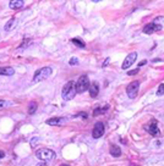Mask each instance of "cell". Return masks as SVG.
<instances>
[{
    "mask_svg": "<svg viewBox=\"0 0 164 166\" xmlns=\"http://www.w3.org/2000/svg\"><path fill=\"white\" fill-rule=\"evenodd\" d=\"M77 91H76V83L73 81H69L66 85L62 87V91H61V97L65 102H69L71 99L75 98Z\"/></svg>",
    "mask_w": 164,
    "mask_h": 166,
    "instance_id": "cell-1",
    "label": "cell"
},
{
    "mask_svg": "<svg viewBox=\"0 0 164 166\" xmlns=\"http://www.w3.org/2000/svg\"><path fill=\"white\" fill-rule=\"evenodd\" d=\"M52 73H53V68H52V67H49V66L42 67V68H39V70L36 71L32 82H33V83H37V82H41V81H43V79H47Z\"/></svg>",
    "mask_w": 164,
    "mask_h": 166,
    "instance_id": "cell-2",
    "label": "cell"
},
{
    "mask_svg": "<svg viewBox=\"0 0 164 166\" xmlns=\"http://www.w3.org/2000/svg\"><path fill=\"white\" fill-rule=\"evenodd\" d=\"M36 156L39 159V160H43V161H50L53 159H55L56 154L54 150L52 149H48V148H41L36 151Z\"/></svg>",
    "mask_w": 164,
    "mask_h": 166,
    "instance_id": "cell-3",
    "label": "cell"
},
{
    "mask_svg": "<svg viewBox=\"0 0 164 166\" xmlns=\"http://www.w3.org/2000/svg\"><path fill=\"white\" fill-rule=\"evenodd\" d=\"M90 87H91V85H90V79H88L87 74H82L77 79V82H76V91H77V93H85L86 91L90 89Z\"/></svg>",
    "mask_w": 164,
    "mask_h": 166,
    "instance_id": "cell-4",
    "label": "cell"
},
{
    "mask_svg": "<svg viewBox=\"0 0 164 166\" xmlns=\"http://www.w3.org/2000/svg\"><path fill=\"white\" fill-rule=\"evenodd\" d=\"M138 89H140V82L138 81H134L131 82L130 85L126 87V93H127V97L134 99L137 97L138 94Z\"/></svg>",
    "mask_w": 164,
    "mask_h": 166,
    "instance_id": "cell-5",
    "label": "cell"
},
{
    "mask_svg": "<svg viewBox=\"0 0 164 166\" xmlns=\"http://www.w3.org/2000/svg\"><path fill=\"white\" fill-rule=\"evenodd\" d=\"M104 131H105V127H104V123L103 122H97L93 127V131H92V137L94 139H98L101 138L103 134H104Z\"/></svg>",
    "mask_w": 164,
    "mask_h": 166,
    "instance_id": "cell-6",
    "label": "cell"
},
{
    "mask_svg": "<svg viewBox=\"0 0 164 166\" xmlns=\"http://www.w3.org/2000/svg\"><path fill=\"white\" fill-rule=\"evenodd\" d=\"M136 59H137V53H136V51L130 53V54L125 57V60H124V62H123V65H121V68L126 70V68L131 67V66L134 65V62L136 61Z\"/></svg>",
    "mask_w": 164,
    "mask_h": 166,
    "instance_id": "cell-7",
    "label": "cell"
},
{
    "mask_svg": "<svg viewBox=\"0 0 164 166\" xmlns=\"http://www.w3.org/2000/svg\"><path fill=\"white\" fill-rule=\"evenodd\" d=\"M144 130L152 136H159V128H158L157 120H152L147 126H144Z\"/></svg>",
    "mask_w": 164,
    "mask_h": 166,
    "instance_id": "cell-8",
    "label": "cell"
},
{
    "mask_svg": "<svg viewBox=\"0 0 164 166\" xmlns=\"http://www.w3.org/2000/svg\"><path fill=\"white\" fill-rule=\"evenodd\" d=\"M162 29V26L160 25H158V23H155V22H151V23H147L144 27H143V33H146V34H152V33H154V32H158V31H160Z\"/></svg>",
    "mask_w": 164,
    "mask_h": 166,
    "instance_id": "cell-9",
    "label": "cell"
},
{
    "mask_svg": "<svg viewBox=\"0 0 164 166\" xmlns=\"http://www.w3.org/2000/svg\"><path fill=\"white\" fill-rule=\"evenodd\" d=\"M66 119L65 117H53V119H49L47 120V123L49 126H61L64 123H66Z\"/></svg>",
    "mask_w": 164,
    "mask_h": 166,
    "instance_id": "cell-10",
    "label": "cell"
},
{
    "mask_svg": "<svg viewBox=\"0 0 164 166\" xmlns=\"http://www.w3.org/2000/svg\"><path fill=\"white\" fill-rule=\"evenodd\" d=\"M17 23H19V20H17V19H10V20H9V21L5 23L4 29H5L6 32H9V31L14 29V28L17 26Z\"/></svg>",
    "mask_w": 164,
    "mask_h": 166,
    "instance_id": "cell-11",
    "label": "cell"
},
{
    "mask_svg": "<svg viewBox=\"0 0 164 166\" xmlns=\"http://www.w3.org/2000/svg\"><path fill=\"white\" fill-rule=\"evenodd\" d=\"M88 91H90V95H91L92 98H96V97L98 95V93H99V85H98L97 82H93Z\"/></svg>",
    "mask_w": 164,
    "mask_h": 166,
    "instance_id": "cell-12",
    "label": "cell"
},
{
    "mask_svg": "<svg viewBox=\"0 0 164 166\" xmlns=\"http://www.w3.org/2000/svg\"><path fill=\"white\" fill-rule=\"evenodd\" d=\"M14 73H15V70L10 66L0 67V76H12Z\"/></svg>",
    "mask_w": 164,
    "mask_h": 166,
    "instance_id": "cell-13",
    "label": "cell"
},
{
    "mask_svg": "<svg viewBox=\"0 0 164 166\" xmlns=\"http://www.w3.org/2000/svg\"><path fill=\"white\" fill-rule=\"evenodd\" d=\"M23 4L25 3L22 0H12V2L9 3V6H10V9H21L23 6Z\"/></svg>",
    "mask_w": 164,
    "mask_h": 166,
    "instance_id": "cell-14",
    "label": "cell"
},
{
    "mask_svg": "<svg viewBox=\"0 0 164 166\" xmlns=\"http://www.w3.org/2000/svg\"><path fill=\"white\" fill-rule=\"evenodd\" d=\"M109 151H110L112 156H115V157H118V156L121 155V149H120V147H118V145H112Z\"/></svg>",
    "mask_w": 164,
    "mask_h": 166,
    "instance_id": "cell-15",
    "label": "cell"
},
{
    "mask_svg": "<svg viewBox=\"0 0 164 166\" xmlns=\"http://www.w3.org/2000/svg\"><path fill=\"white\" fill-rule=\"evenodd\" d=\"M108 109H109V105L98 106V108H96V109H94V111H93V115H94V116H97V115H99V114H104L105 111H108Z\"/></svg>",
    "mask_w": 164,
    "mask_h": 166,
    "instance_id": "cell-16",
    "label": "cell"
},
{
    "mask_svg": "<svg viewBox=\"0 0 164 166\" xmlns=\"http://www.w3.org/2000/svg\"><path fill=\"white\" fill-rule=\"evenodd\" d=\"M71 43H72V44H75V45H77V47H78V48H81V49L86 48L85 42L82 40V39H80V38H72V39H71Z\"/></svg>",
    "mask_w": 164,
    "mask_h": 166,
    "instance_id": "cell-17",
    "label": "cell"
},
{
    "mask_svg": "<svg viewBox=\"0 0 164 166\" xmlns=\"http://www.w3.org/2000/svg\"><path fill=\"white\" fill-rule=\"evenodd\" d=\"M36 111H37V103H31L30 106H28V114L33 115Z\"/></svg>",
    "mask_w": 164,
    "mask_h": 166,
    "instance_id": "cell-18",
    "label": "cell"
},
{
    "mask_svg": "<svg viewBox=\"0 0 164 166\" xmlns=\"http://www.w3.org/2000/svg\"><path fill=\"white\" fill-rule=\"evenodd\" d=\"M157 95H158V97H160V95H164V85H163V83H162V85H159V87H158Z\"/></svg>",
    "mask_w": 164,
    "mask_h": 166,
    "instance_id": "cell-19",
    "label": "cell"
},
{
    "mask_svg": "<svg viewBox=\"0 0 164 166\" xmlns=\"http://www.w3.org/2000/svg\"><path fill=\"white\" fill-rule=\"evenodd\" d=\"M69 64H70L71 66H76V65H78V60H77V57H71L70 61H69Z\"/></svg>",
    "mask_w": 164,
    "mask_h": 166,
    "instance_id": "cell-20",
    "label": "cell"
},
{
    "mask_svg": "<svg viewBox=\"0 0 164 166\" xmlns=\"http://www.w3.org/2000/svg\"><path fill=\"white\" fill-rule=\"evenodd\" d=\"M138 71H140V68H136V70H134V71H129V72H127V74H129V76H132V74L138 73Z\"/></svg>",
    "mask_w": 164,
    "mask_h": 166,
    "instance_id": "cell-21",
    "label": "cell"
},
{
    "mask_svg": "<svg viewBox=\"0 0 164 166\" xmlns=\"http://www.w3.org/2000/svg\"><path fill=\"white\" fill-rule=\"evenodd\" d=\"M6 106V103L4 100H0V109H4Z\"/></svg>",
    "mask_w": 164,
    "mask_h": 166,
    "instance_id": "cell-22",
    "label": "cell"
},
{
    "mask_svg": "<svg viewBox=\"0 0 164 166\" xmlns=\"http://www.w3.org/2000/svg\"><path fill=\"white\" fill-rule=\"evenodd\" d=\"M77 116H84V119H87V114H86V112H81V114H78Z\"/></svg>",
    "mask_w": 164,
    "mask_h": 166,
    "instance_id": "cell-23",
    "label": "cell"
},
{
    "mask_svg": "<svg viewBox=\"0 0 164 166\" xmlns=\"http://www.w3.org/2000/svg\"><path fill=\"white\" fill-rule=\"evenodd\" d=\"M146 64H147V61H146V60H143V61H141V62L138 64V68H140V67H141L142 65H146Z\"/></svg>",
    "mask_w": 164,
    "mask_h": 166,
    "instance_id": "cell-24",
    "label": "cell"
},
{
    "mask_svg": "<svg viewBox=\"0 0 164 166\" xmlns=\"http://www.w3.org/2000/svg\"><path fill=\"white\" fill-rule=\"evenodd\" d=\"M5 156V151H3V150H0V159H3Z\"/></svg>",
    "mask_w": 164,
    "mask_h": 166,
    "instance_id": "cell-25",
    "label": "cell"
},
{
    "mask_svg": "<svg viewBox=\"0 0 164 166\" xmlns=\"http://www.w3.org/2000/svg\"><path fill=\"white\" fill-rule=\"evenodd\" d=\"M61 166H67V165H61Z\"/></svg>",
    "mask_w": 164,
    "mask_h": 166,
    "instance_id": "cell-26",
    "label": "cell"
}]
</instances>
